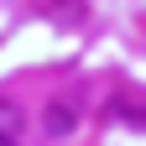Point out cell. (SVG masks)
Here are the masks:
<instances>
[{"label": "cell", "instance_id": "cell-1", "mask_svg": "<svg viewBox=\"0 0 146 146\" xmlns=\"http://www.w3.org/2000/svg\"><path fill=\"white\" fill-rule=\"evenodd\" d=\"M0 146H16V120H11L5 104H0Z\"/></svg>", "mask_w": 146, "mask_h": 146}]
</instances>
